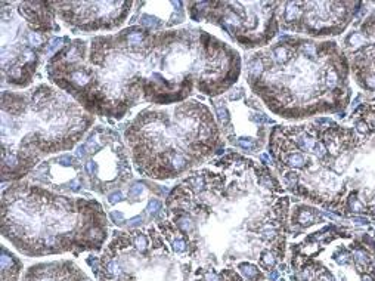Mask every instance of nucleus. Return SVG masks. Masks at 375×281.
<instances>
[{"instance_id":"7ed1b4c3","label":"nucleus","mask_w":375,"mask_h":281,"mask_svg":"<svg viewBox=\"0 0 375 281\" xmlns=\"http://www.w3.org/2000/svg\"><path fill=\"white\" fill-rule=\"evenodd\" d=\"M359 1L343 3H282L279 19L284 30L306 31L312 36L341 34L359 12Z\"/></svg>"},{"instance_id":"f03ea898","label":"nucleus","mask_w":375,"mask_h":281,"mask_svg":"<svg viewBox=\"0 0 375 281\" xmlns=\"http://www.w3.org/2000/svg\"><path fill=\"white\" fill-rule=\"evenodd\" d=\"M352 121L354 127L328 120L327 126L313 124L318 150L310 164L312 181L321 198L332 206L344 203L350 170L375 151V98L359 105ZM362 176L365 184L359 201L363 203V210H375V160H369Z\"/></svg>"},{"instance_id":"39448f33","label":"nucleus","mask_w":375,"mask_h":281,"mask_svg":"<svg viewBox=\"0 0 375 281\" xmlns=\"http://www.w3.org/2000/svg\"><path fill=\"white\" fill-rule=\"evenodd\" d=\"M127 41H128V44H131V46L140 44V41H142V34H140V33H131V34H128Z\"/></svg>"},{"instance_id":"6e6552de","label":"nucleus","mask_w":375,"mask_h":281,"mask_svg":"<svg viewBox=\"0 0 375 281\" xmlns=\"http://www.w3.org/2000/svg\"><path fill=\"white\" fill-rule=\"evenodd\" d=\"M160 207H161V203L158 200H152L149 203V206H148V210L152 213V212H157V210H160Z\"/></svg>"},{"instance_id":"f8f14e48","label":"nucleus","mask_w":375,"mask_h":281,"mask_svg":"<svg viewBox=\"0 0 375 281\" xmlns=\"http://www.w3.org/2000/svg\"><path fill=\"white\" fill-rule=\"evenodd\" d=\"M59 161H61L64 166H70V164H71V157H70V156H62V157H59Z\"/></svg>"},{"instance_id":"0eeeda50","label":"nucleus","mask_w":375,"mask_h":281,"mask_svg":"<svg viewBox=\"0 0 375 281\" xmlns=\"http://www.w3.org/2000/svg\"><path fill=\"white\" fill-rule=\"evenodd\" d=\"M140 192H142V185L136 184V185H133V187L130 188V191H128V195H130V197H136V195H139Z\"/></svg>"},{"instance_id":"ddd939ff","label":"nucleus","mask_w":375,"mask_h":281,"mask_svg":"<svg viewBox=\"0 0 375 281\" xmlns=\"http://www.w3.org/2000/svg\"><path fill=\"white\" fill-rule=\"evenodd\" d=\"M111 216H112L115 221H121V219H123V213H120V212H112Z\"/></svg>"},{"instance_id":"1a4fd4ad","label":"nucleus","mask_w":375,"mask_h":281,"mask_svg":"<svg viewBox=\"0 0 375 281\" xmlns=\"http://www.w3.org/2000/svg\"><path fill=\"white\" fill-rule=\"evenodd\" d=\"M108 198H109V203H115V201H120L123 198V194H121V191H117V192H112Z\"/></svg>"},{"instance_id":"9d476101","label":"nucleus","mask_w":375,"mask_h":281,"mask_svg":"<svg viewBox=\"0 0 375 281\" xmlns=\"http://www.w3.org/2000/svg\"><path fill=\"white\" fill-rule=\"evenodd\" d=\"M136 246L139 247V249H145V246H146V238L143 237V235H139L137 238H136Z\"/></svg>"},{"instance_id":"9b49d317","label":"nucleus","mask_w":375,"mask_h":281,"mask_svg":"<svg viewBox=\"0 0 375 281\" xmlns=\"http://www.w3.org/2000/svg\"><path fill=\"white\" fill-rule=\"evenodd\" d=\"M174 249H176L177 251H182V250H185V243H183L182 240L174 241Z\"/></svg>"},{"instance_id":"423d86ee","label":"nucleus","mask_w":375,"mask_h":281,"mask_svg":"<svg viewBox=\"0 0 375 281\" xmlns=\"http://www.w3.org/2000/svg\"><path fill=\"white\" fill-rule=\"evenodd\" d=\"M28 40H30V43H31L33 46H40V44H42V36H40L39 33H30Z\"/></svg>"},{"instance_id":"20e7f679","label":"nucleus","mask_w":375,"mask_h":281,"mask_svg":"<svg viewBox=\"0 0 375 281\" xmlns=\"http://www.w3.org/2000/svg\"><path fill=\"white\" fill-rule=\"evenodd\" d=\"M343 52L356 83L366 92H375V9L354 25Z\"/></svg>"},{"instance_id":"f257e3e1","label":"nucleus","mask_w":375,"mask_h":281,"mask_svg":"<svg viewBox=\"0 0 375 281\" xmlns=\"http://www.w3.org/2000/svg\"><path fill=\"white\" fill-rule=\"evenodd\" d=\"M252 56L251 87L276 114L300 119L349 104L350 65L337 43L285 39Z\"/></svg>"}]
</instances>
